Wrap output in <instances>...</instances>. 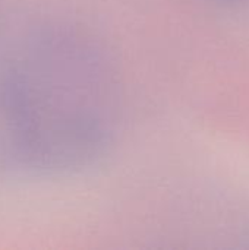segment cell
Masks as SVG:
<instances>
[{
  "mask_svg": "<svg viewBox=\"0 0 249 250\" xmlns=\"http://www.w3.org/2000/svg\"><path fill=\"white\" fill-rule=\"evenodd\" d=\"M122 82L106 48L63 23L38 25L0 53V164L43 176L81 173L113 148Z\"/></svg>",
  "mask_w": 249,
  "mask_h": 250,
  "instance_id": "1",
  "label": "cell"
}]
</instances>
